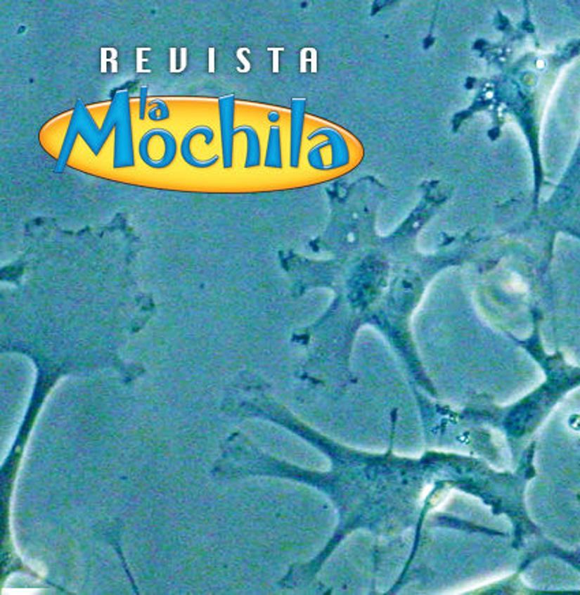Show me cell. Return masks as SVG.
<instances>
[{
    "label": "cell",
    "instance_id": "1",
    "mask_svg": "<svg viewBox=\"0 0 580 595\" xmlns=\"http://www.w3.org/2000/svg\"><path fill=\"white\" fill-rule=\"evenodd\" d=\"M78 136L85 141V143L89 146V149L92 151L94 156L100 155V152L103 149L101 133H100V129H98L96 120L93 119L92 114L89 113V110L86 108V105L84 104L82 100H77L74 111L71 115L69 127H67V132L65 134V139H63V143H62V148H60V153L58 156V160H56L55 168H53V171L56 174H60L66 169L70 155L72 152V148L75 145V139Z\"/></svg>",
    "mask_w": 580,
    "mask_h": 595
},
{
    "label": "cell",
    "instance_id": "9",
    "mask_svg": "<svg viewBox=\"0 0 580 595\" xmlns=\"http://www.w3.org/2000/svg\"><path fill=\"white\" fill-rule=\"evenodd\" d=\"M264 165L266 168H283V156H281V141H280V127L273 124L269 129V137L266 145V153Z\"/></svg>",
    "mask_w": 580,
    "mask_h": 595
},
{
    "label": "cell",
    "instance_id": "2",
    "mask_svg": "<svg viewBox=\"0 0 580 595\" xmlns=\"http://www.w3.org/2000/svg\"><path fill=\"white\" fill-rule=\"evenodd\" d=\"M111 104L114 105L116 113L112 165L116 169L131 168L136 165V156H134L133 120H131L129 91H117L112 97Z\"/></svg>",
    "mask_w": 580,
    "mask_h": 595
},
{
    "label": "cell",
    "instance_id": "11",
    "mask_svg": "<svg viewBox=\"0 0 580 595\" xmlns=\"http://www.w3.org/2000/svg\"><path fill=\"white\" fill-rule=\"evenodd\" d=\"M155 107H152L149 111H148V116H149V119L152 120V122H156V119H157V113H160V116H159V122H162V120H167V119H169V108H168V105H167V103L165 101H162L160 98H153V101H150Z\"/></svg>",
    "mask_w": 580,
    "mask_h": 595
},
{
    "label": "cell",
    "instance_id": "5",
    "mask_svg": "<svg viewBox=\"0 0 580 595\" xmlns=\"http://www.w3.org/2000/svg\"><path fill=\"white\" fill-rule=\"evenodd\" d=\"M306 100L294 98L291 101V137H290V165L298 168L301 162L302 134L304 122Z\"/></svg>",
    "mask_w": 580,
    "mask_h": 595
},
{
    "label": "cell",
    "instance_id": "8",
    "mask_svg": "<svg viewBox=\"0 0 580 595\" xmlns=\"http://www.w3.org/2000/svg\"><path fill=\"white\" fill-rule=\"evenodd\" d=\"M238 133H245V136L247 138V153L245 160V168L258 167L261 164V143H259V137L254 127L247 124L239 126L235 129V134Z\"/></svg>",
    "mask_w": 580,
    "mask_h": 595
},
{
    "label": "cell",
    "instance_id": "3",
    "mask_svg": "<svg viewBox=\"0 0 580 595\" xmlns=\"http://www.w3.org/2000/svg\"><path fill=\"white\" fill-rule=\"evenodd\" d=\"M220 115V137H221V159L223 167L230 169L233 162V119H235V96H224L219 98Z\"/></svg>",
    "mask_w": 580,
    "mask_h": 595
},
{
    "label": "cell",
    "instance_id": "10",
    "mask_svg": "<svg viewBox=\"0 0 580 595\" xmlns=\"http://www.w3.org/2000/svg\"><path fill=\"white\" fill-rule=\"evenodd\" d=\"M328 145H329V141L326 139L324 142H320V143H317V145H314L313 148L309 149V152H307V162H309V165L313 169L326 171V165L324 164V160H323V156H321L320 151L323 148H325V146H328Z\"/></svg>",
    "mask_w": 580,
    "mask_h": 595
},
{
    "label": "cell",
    "instance_id": "6",
    "mask_svg": "<svg viewBox=\"0 0 580 595\" xmlns=\"http://www.w3.org/2000/svg\"><path fill=\"white\" fill-rule=\"evenodd\" d=\"M197 136H204L205 137V143L210 145L213 142V138H214V132L212 130V127L205 126V124H200V126H195L191 130H188L186 133L183 139H182V143H181V156H182V159L190 167H194V168H209V167L214 165L219 161L220 156L219 155H214V156H212L207 161H201L195 159V156L191 152V141L197 137Z\"/></svg>",
    "mask_w": 580,
    "mask_h": 595
},
{
    "label": "cell",
    "instance_id": "4",
    "mask_svg": "<svg viewBox=\"0 0 580 595\" xmlns=\"http://www.w3.org/2000/svg\"><path fill=\"white\" fill-rule=\"evenodd\" d=\"M320 136H325L326 139L329 141L330 148H332V161H330L329 165H326V171L347 167L349 160H351V153H349L347 142H346L343 136L335 129L320 127L316 132H313L311 134H309L307 139L311 141V139L320 137Z\"/></svg>",
    "mask_w": 580,
    "mask_h": 595
},
{
    "label": "cell",
    "instance_id": "7",
    "mask_svg": "<svg viewBox=\"0 0 580 595\" xmlns=\"http://www.w3.org/2000/svg\"><path fill=\"white\" fill-rule=\"evenodd\" d=\"M156 137H160L164 142V155H162L160 160H153V162L149 165L153 169H164L167 167H169L178 153V143H176V138L174 137V134H171L168 130L165 129H153Z\"/></svg>",
    "mask_w": 580,
    "mask_h": 595
},
{
    "label": "cell",
    "instance_id": "12",
    "mask_svg": "<svg viewBox=\"0 0 580 595\" xmlns=\"http://www.w3.org/2000/svg\"><path fill=\"white\" fill-rule=\"evenodd\" d=\"M146 96H148V88H141V96H139V119L143 120L146 115Z\"/></svg>",
    "mask_w": 580,
    "mask_h": 595
},
{
    "label": "cell",
    "instance_id": "13",
    "mask_svg": "<svg viewBox=\"0 0 580 595\" xmlns=\"http://www.w3.org/2000/svg\"><path fill=\"white\" fill-rule=\"evenodd\" d=\"M268 119H269L271 123H276V122H278V119H280V115L278 113H269Z\"/></svg>",
    "mask_w": 580,
    "mask_h": 595
}]
</instances>
